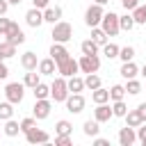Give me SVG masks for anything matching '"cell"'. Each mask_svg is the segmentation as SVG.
Segmentation results:
<instances>
[{
  "instance_id": "31",
  "label": "cell",
  "mask_w": 146,
  "mask_h": 146,
  "mask_svg": "<svg viewBox=\"0 0 146 146\" xmlns=\"http://www.w3.org/2000/svg\"><path fill=\"white\" fill-rule=\"evenodd\" d=\"M11 116H14V103H9V100L0 103V121H7Z\"/></svg>"
},
{
  "instance_id": "12",
  "label": "cell",
  "mask_w": 146,
  "mask_h": 146,
  "mask_svg": "<svg viewBox=\"0 0 146 146\" xmlns=\"http://www.w3.org/2000/svg\"><path fill=\"white\" fill-rule=\"evenodd\" d=\"M62 7L59 5H48L46 9H43V21L46 23H50V25H55V23H59L62 21Z\"/></svg>"
},
{
  "instance_id": "23",
  "label": "cell",
  "mask_w": 146,
  "mask_h": 146,
  "mask_svg": "<svg viewBox=\"0 0 146 146\" xmlns=\"http://www.w3.org/2000/svg\"><path fill=\"white\" fill-rule=\"evenodd\" d=\"M91 39H94V41L103 48V46L107 43V32H105L100 25H96V27H91Z\"/></svg>"
},
{
  "instance_id": "33",
  "label": "cell",
  "mask_w": 146,
  "mask_h": 146,
  "mask_svg": "<svg viewBox=\"0 0 146 146\" xmlns=\"http://www.w3.org/2000/svg\"><path fill=\"white\" fill-rule=\"evenodd\" d=\"M125 94H128V91H125L123 84H114V87L110 89V100H123Z\"/></svg>"
},
{
  "instance_id": "2",
  "label": "cell",
  "mask_w": 146,
  "mask_h": 146,
  "mask_svg": "<svg viewBox=\"0 0 146 146\" xmlns=\"http://www.w3.org/2000/svg\"><path fill=\"white\" fill-rule=\"evenodd\" d=\"M68 84H66V78L64 75H59V78H55V82L50 84V98L55 100V103H64L66 98H68Z\"/></svg>"
},
{
  "instance_id": "43",
  "label": "cell",
  "mask_w": 146,
  "mask_h": 146,
  "mask_svg": "<svg viewBox=\"0 0 146 146\" xmlns=\"http://www.w3.org/2000/svg\"><path fill=\"white\" fill-rule=\"evenodd\" d=\"M137 141L146 146V123H141V125L137 128Z\"/></svg>"
},
{
  "instance_id": "24",
  "label": "cell",
  "mask_w": 146,
  "mask_h": 146,
  "mask_svg": "<svg viewBox=\"0 0 146 146\" xmlns=\"http://www.w3.org/2000/svg\"><path fill=\"white\" fill-rule=\"evenodd\" d=\"M98 43L94 41V39H84L82 43H80V50H82V55H98Z\"/></svg>"
},
{
  "instance_id": "49",
  "label": "cell",
  "mask_w": 146,
  "mask_h": 146,
  "mask_svg": "<svg viewBox=\"0 0 146 146\" xmlns=\"http://www.w3.org/2000/svg\"><path fill=\"white\" fill-rule=\"evenodd\" d=\"M137 112L141 114V119H144V123H146V103H139V105H137Z\"/></svg>"
},
{
  "instance_id": "52",
  "label": "cell",
  "mask_w": 146,
  "mask_h": 146,
  "mask_svg": "<svg viewBox=\"0 0 146 146\" xmlns=\"http://www.w3.org/2000/svg\"><path fill=\"white\" fill-rule=\"evenodd\" d=\"M23 0H9V5H21Z\"/></svg>"
},
{
  "instance_id": "18",
  "label": "cell",
  "mask_w": 146,
  "mask_h": 146,
  "mask_svg": "<svg viewBox=\"0 0 146 146\" xmlns=\"http://www.w3.org/2000/svg\"><path fill=\"white\" fill-rule=\"evenodd\" d=\"M21 66H23L25 71H34V68L39 66V59H36V52H32V50H27V52H23V55H21Z\"/></svg>"
},
{
  "instance_id": "9",
  "label": "cell",
  "mask_w": 146,
  "mask_h": 146,
  "mask_svg": "<svg viewBox=\"0 0 146 146\" xmlns=\"http://www.w3.org/2000/svg\"><path fill=\"white\" fill-rule=\"evenodd\" d=\"M64 103H66V112H71V114H80L84 110V105H87L82 94H68V98Z\"/></svg>"
},
{
  "instance_id": "47",
  "label": "cell",
  "mask_w": 146,
  "mask_h": 146,
  "mask_svg": "<svg viewBox=\"0 0 146 146\" xmlns=\"http://www.w3.org/2000/svg\"><path fill=\"white\" fill-rule=\"evenodd\" d=\"M94 144H96V146H110V139H105V137H98V135H96V137H94Z\"/></svg>"
},
{
  "instance_id": "5",
  "label": "cell",
  "mask_w": 146,
  "mask_h": 146,
  "mask_svg": "<svg viewBox=\"0 0 146 146\" xmlns=\"http://www.w3.org/2000/svg\"><path fill=\"white\" fill-rule=\"evenodd\" d=\"M103 5H91V7H87V11H84V25L87 27H96V25H100V21H103Z\"/></svg>"
},
{
  "instance_id": "42",
  "label": "cell",
  "mask_w": 146,
  "mask_h": 146,
  "mask_svg": "<svg viewBox=\"0 0 146 146\" xmlns=\"http://www.w3.org/2000/svg\"><path fill=\"white\" fill-rule=\"evenodd\" d=\"M9 25H11V18H7V16H0V36H5V34H7Z\"/></svg>"
},
{
  "instance_id": "28",
  "label": "cell",
  "mask_w": 146,
  "mask_h": 146,
  "mask_svg": "<svg viewBox=\"0 0 146 146\" xmlns=\"http://www.w3.org/2000/svg\"><path fill=\"white\" fill-rule=\"evenodd\" d=\"M14 55H16V46L5 39V41L0 43V59H9V57H14Z\"/></svg>"
},
{
  "instance_id": "36",
  "label": "cell",
  "mask_w": 146,
  "mask_h": 146,
  "mask_svg": "<svg viewBox=\"0 0 146 146\" xmlns=\"http://www.w3.org/2000/svg\"><path fill=\"white\" fill-rule=\"evenodd\" d=\"M32 94H34V98H50V87L43 84V82H39V84L32 89Z\"/></svg>"
},
{
  "instance_id": "20",
  "label": "cell",
  "mask_w": 146,
  "mask_h": 146,
  "mask_svg": "<svg viewBox=\"0 0 146 146\" xmlns=\"http://www.w3.org/2000/svg\"><path fill=\"white\" fill-rule=\"evenodd\" d=\"M121 78H125V80H130V78H137V73H139V68H137V64L135 62H123L121 64Z\"/></svg>"
},
{
  "instance_id": "29",
  "label": "cell",
  "mask_w": 146,
  "mask_h": 146,
  "mask_svg": "<svg viewBox=\"0 0 146 146\" xmlns=\"http://www.w3.org/2000/svg\"><path fill=\"white\" fill-rule=\"evenodd\" d=\"M119 25H121V30H123V32H130L137 23H135L132 14H123V16H119Z\"/></svg>"
},
{
  "instance_id": "3",
  "label": "cell",
  "mask_w": 146,
  "mask_h": 146,
  "mask_svg": "<svg viewBox=\"0 0 146 146\" xmlns=\"http://www.w3.org/2000/svg\"><path fill=\"white\" fill-rule=\"evenodd\" d=\"M5 98L9 103H14V105L23 103V98H25V84L23 82H9L5 87Z\"/></svg>"
},
{
  "instance_id": "25",
  "label": "cell",
  "mask_w": 146,
  "mask_h": 146,
  "mask_svg": "<svg viewBox=\"0 0 146 146\" xmlns=\"http://www.w3.org/2000/svg\"><path fill=\"white\" fill-rule=\"evenodd\" d=\"M2 132H5L7 137H16V135L21 132V123H18V121H14V119H7V121H5Z\"/></svg>"
},
{
  "instance_id": "51",
  "label": "cell",
  "mask_w": 146,
  "mask_h": 146,
  "mask_svg": "<svg viewBox=\"0 0 146 146\" xmlns=\"http://www.w3.org/2000/svg\"><path fill=\"white\" fill-rule=\"evenodd\" d=\"M139 73H141V75H144V78H146V64H144V66H141V68H139Z\"/></svg>"
},
{
  "instance_id": "8",
  "label": "cell",
  "mask_w": 146,
  "mask_h": 146,
  "mask_svg": "<svg viewBox=\"0 0 146 146\" xmlns=\"http://www.w3.org/2000/svg\"><path fill=\"white\" fill-rule=\"evenodd\" d=\"M78 71H80V64H78V59H73V57H66L64 62L57 64V75L71 78V75H78Z\"/></svg>"
},
{
  "instance_id": "44",
  "label": "cell",
  "mask_w": 146,
  "mask_h": 146,
  "mask_svg": "<svg viewBox=\"0 0 146 146\" xmlns=\"http://www.w3.org/2000/svg\"><path fill=\"white\" fill-rule=\"evenodd\" d=\"M121 5H123L125 11H132L135 7H139V0H121Z\"/></svg>"
},
{
  "instance_id": "34",
  "label": "cell",
  "mask_w": 146,
  "mask_h": 146,
  "mask_svg": "<svg viewBox=\"0 0 146 146\" xmlns=\"http://www.w3.org/2000/svg\"><path fill=\"white\" fill-rule=\"evenodd\" d=\"M71 132H73V125L66 119H62V121L55 123V135H71Z\"/></svg>"
},
{
  "instance_id": "13",
  "label": "cell",
  "mask_w": 146,
  "mask_h": 146,
  "mask_svg": "<svg viewBox=\"0 0 146 146\" xmlns=\"http://www.w3.org/2000/svg\"><path fill=\"white\" fill-rule=\"evenodd\" d=\"M25 23H27L30 27H39L41 23H46V21H43V9H39V7L27 9V11H25Z\"/></svg>"
},
{
  "instance_id": "35",
  "label": "cell",
  "mask_w": 146,
  "mask_h": 146,
  "mask_svg": "<svg viewBox=\"0 0 146 146\" xmlns=\"http://www.w3.org/2000/svg\"><path fill=\"white\" fill-rule=\"evenodd\" d=\"M84 87L94 91V89H98V87H103V84H100V78H98L96 73H87V78H84Z\"/></svg>"
},
{
  "instance_id": "48",
  "label": "cell",
  "mask_w": 146,
  "mask_h": 146,
  "mask_svg": "<svg viewBox=\"0 0 146 146\" xmlns=\"http://www.w3.org/2000/svg\"><path fill=\"white\" fill-rule=\"evenodd\" d=\"M50 5V0H32V7H39V9H46Z\"/></svg>"
},
{
  "instance_id": "4",
  "label": "cell",
  "mask_w": 146,
  "mask_h": 146,
  "mask_svg": "<svg viewBox=\"0 0 146 146\" xmlns=\"http://www.w3.org/2000/svg\"><path fill=\"white\" fill-rule=\"evenodd\" d=\"M100 27L107 32V36H116V34L121 32V25H119V14H114V11H107V14H103Z\"/></svg>"
},
{
  "instance_id": "41",
  "label": "cell",
  "mask_w": 146,
  "mask_h": 146,
  "mask_svg": "<svg viewBox=\"0 0 146 146\" xmlns=\"http://www.w3.org/2000/svg\"><path fill=\"white\" fill-rule=\"evenodd\" d=\"M55 144L57 146H71L73 139H71V135H55Z\"/></svg>"
},
{
  "instance_id": "21",
  "label": "cell",
  "mask_w": 146,
  "mask_h": 146,
  "mask_svg": "<svg viewBox=\"0 0 146 146\" xmlns=\"http://www.w3.org/2000/svg\"><path fill=\"white\" fill-rule=\"evenodd\" d=\"M91 100H94L96 105H100V103H110V89H103V87L94 89V91H91Z\"/></svg>"
},
{
  "instance_id": "22",
  "label": "cell",
  "mask_w": 146,
  "mask_h": 146,
  "mask_svg": "<svg viewBox=\"0 0 146 146\" xmlns=\"http://www.w3.org/2000/svg\"><path fill=\"white\" fill-rule=\"evenodd\" d=\"M123 119H125V125H130V128H139V125L144 123V119H141V114H139L137 110H130Z\"/></svg>"
},
{
  "instance_id": "11",
  "label": "cell",
  "mask_w": 146,
  "mask_h": 146,
  "mask_svg": "<svg viewBox=\"0 0 146 146\" xmlns=\"http://www.w3.org/2000/svg\"><path fill=\"white\" fill-rule=\"evenodd\" d=\"M25 139H27V144H48L50 141V135L46 132V130H41V128H32V130H27L25 132Z\"/></svg>"
},
{
  "instance_id": "6",
  "label": "cell",
  "mask_w": 146,
  "mask_h": 146,
  "mask_svg": "<svg viewBox=\"0 0 146 146\" xmlns=\"http://www.w3.org/2000/svg\"><path fill=\"white\" fill-rule=\"evenodd\" d=\"M50 110H52V100L50 98H36V103L32 107V116L36 121H43V119L50 116Z\"/></svg>"
},
{
  "instance_id": "15",
  "label": "cell",
  "mask_w": 146,
  "mask_h": 146,
  "mask_svg": "<svg viewBox=\"0 0 146 146\" xmlns=\"http://www.w3.org/2000/svg\"><path fill=\"white\" fill-rule=\"evenodd\" d=\"M114 116V112H112V105H107V103H100V105H96V110H94V119L98 121V123H105V121H110Z\"/></svg>"
},
{
  "instance_id": "40",
  "label": "cell",
  "mask_w": 146,
  "mask_h": 146,
  "mask_svg": "<svg viewBox=\"0 0 146 146\" xmlns=\"http://www.w3.org/2000/svg\"><path fill=\"white\" fill-rule=\"evenodd\" d=\"M34 125H36V119H34V116H27V119H23V121H21V132L32 130Z\"/></svg>"
},
{
  "instance_id": "39",
  "label": "cell",
  "mask_w": 146,
  "mask_h": 146,
  "mask_svg": "<svg viewBox=\"0 0 146 146\" xmlns=\"http://www.w3.org/2000/svg\"><path fill=\"white\" fill-rule=\"evenodd\" d=\"M125 91H128L130 96H137V94L141 91V82H139V80H135V78H130V80H128V84H125Z\"/></svg>"
},
{
  "instance_id": "38",
  "label": "cell",
  "mask_w": 146,
  "mask_h": 146,
  "mask_svg": "<svg viewBox=\"0 0 146 146\" xmlns=\"http://www.w3.org/2000/svg\"><path fill=\"white\" fill-rule=\"evenodd\" d=\"M112 112H114V116H125L128 114V105L123 100H112Z\"/></svg>"
},
{
  "instance_id": "16",
  "label": "cell",
  "mask_w": 146,
  "mask_h": 146,
  "mask_svg": "<svg viewBox=\"0 0 146 146\" xmlns=\"http://www.w3.org/2000/svg\"><path fill=\"white\" fill-rule=\"evenodd\" d=\"M48 55H50L57 64H59V62H64L66 57H71V55H68V50H66V46H64V43H57V41H52V46H50Z\"/></svg>"
},
{
  "instance_id": "30",
  "label": "cell",
  "mask_w": 146,
  "mask_h": 146,
  "mask_svg": "<svg viewBox=\"0 0 146 146\" xmlns=\"http://www.w3.org/2000/svg\"><path fill=\"white\" fill-rule=\"evenodd\" d=\"M119 50H121V48H119L116 43H112V41H107V43L103 46V55H105L107 59H116V57H119Z\"/></svg>"
},
{
  "instance_id": "17",
  "label": "cell",
  "mask_w": 146,
  "mask_h": 146,
  "mask_svg": "<svg viewBox=\"0 0 146 146\" xmlns=\"http://www.w3.org/2000/svg\"><path fill=\"white\" fill-rule=\"evenodd\" d=\"M36 71H39L41 75H55V73H57V62H55L52 57L39 59V66H36Z\"/></svg>"
},
{
  "instance_id": "1",
  "label": "cell",
  "mask_w": 146,
  "mask_h": 146,
  "mask_svg": "<svg viewBox=\"0 0 146 146\" xmlns=\"http://www.w3.org/2000/svg\"><path fill=\"white\" fill-rule=\"evenodd\" d=\"M50 36H52V41H57V43H66V41H71V39H73V27H71V23H66V21L55 23Z\"/></svg>"
},
{
  "instance_id": "50",
  "label": "cell",
  "mask_w": 146,
  "mask_h": 146,
  "mask_svg": "<svg viewBox=\"0 0 146 146\" xmlns=\"http://www.w3.org/2000/svg\"><path fill=\"white\" fill-rule=\"evenodd\" d=\"M94 2H96V5H103V7H105V5L110 2V0H94Z\"/></svg>"
},
{
  "instance_id": "32",
  "label": "cell",
  "mask_w": 146,
  "mask_h": 146,
  "mask_svg": "<svg viewBox=\"0 0 146 146\" xmlns=\"http://www.w3.org/2000/svg\"><path fill=\"white\" fill-rule=\"evenodd\" d=\"M132 18L137 25H146V5H139L132 9Z\"/></svg>"
},
{
  "instance_id": "45",
  "label": "cell",
  "mask_w": 146,
  "mask_h": 146,
  "mask_svg": "<svg viewBox=\"0 0 146 146\" xmlns=\"http://www.w3.org/2000/svg\"><path fill=\"white\" fill-rule=\"evenodd\" d=\"M9 78V66L5 64V59H0V80H7Z\"/></svg>"
},
{
  "instance_id": "10",
  "label": "cell",
  "mask_w": 146,
  "mask_h": 146,
  "mask_svg": "<svg viewBox=\"0 0 146 146\" xmlns=\"http://www.w3.org/2000/svg\"><path fill=\"white\" fill-rule=\"evenodd\" d=\"M5 39H7L9 43H14V46H21V43H25V32L18 27V23H16V21H11V25H9V30H7Z\"/></svg>"
},
{
  "instance_id": "14",
  "label": "cell",
  "mask_w": 146,
  "mask_h": 146,
  "mask_svg": "<svg viewBox=\"0 0 146 146\" xmlns=\"http://www.w3.org/2000/svg\"><path fill=\"white\" fill-rule=\"evenodd\" d=\"M135 141H137V128L125 125V128L119 130V144H121V146H132Z\"/></svg>"
},
{
  "instance_id": "7",
  "label": "cell",
  "mask_w": 146,
  "mask_h": 146,
  "mask_svg": "<svg viewBox=\"0 0 146 146\" xmlns=\"http://www.w3.org/2000/svg\"><path fill=\"white\" fill-rule=\"evenodd\" d=\"M78 64H80V71H82V73H98V68H100V57H98V55H82V57L78 59Z\"/></svg>"
},
{
  "instance_id": "19",
  "label": "cell",
  "mask_w": 146,
  "mask_h": 146,
  "mask_svg": "<svg viewBox=\"0 0 146 146\" xmlns=\"http://www.w3.org/2000/svg\"><path fill=\"white\" fill-rule=\"evenodd\" d=\"M66 84H68V91L71 94H82L87 87H84V78H80V75H71V78H66Z\"/></svg>"
},
{
  "instance_id": "46",
  "label": "cell",
  "mask_w": 146,
  "mask_h": 146,
  "mask_svg": "<svg viewBox=\"0 0 146 146\" xmlns=\"http://www.w3.org/2000/svg\"><path fill=\"white\" fill-rule=\"evenodd\" d=\"M9 0H0V16H7V11H9Z\"/></svg>"
},
{
  "instance_id": "27",
  "label": "cell",
  "mask_w": 146,
  "mask_h": 146,
  "mask_svg": "<svg viewBox=\"0 0 146 146\" xmlns=\"http://www.w3.org/2000/svg\"><path fill=\"white\" fill-rule=\"evenodd\" d=\"M39 82H41V73H36V68H34V71H27V73H25V80H23V84H25V87L34 89V87H36Z\"/></svg>"
},
{
  "instance_id": "37",
  "label": "cell",
  "mask_w": 146,
  "mask_h": 146,
  "mask_svg": "<svg viewBox=\"0 0 146 146\" xmlns=\"http://www.w3.org/2000/svg\"><path fill=\"white\" fill-rule=\"evenodd\" d=\"M119 59H121V62H132V59H135V48H132V46H123V48L119 50Z\"/></svg>"
},
{
  "instance_id": "26",
  "label": "cell",
  "mask_w": 146,
  "mask_h": 146,
  "mask_svg": "<svg viewBox=\"0 0 146 146\" xmlns=\"http://www.w3.org/2000/svg\"><path fill=\"white\" fill-rule=\"evenodd\" d=\"M82 132H84L87 137H96V135L100 132V123H98L96 119H94V121L89 119V121H84V125H82Z\"/></svg>"
}]
</instances>
